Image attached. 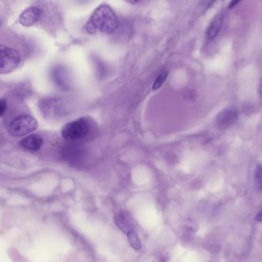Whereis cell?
Instances as JSON below:
<instances>
[{
  "instance_id": "obj_5",
  "label": "cell",
  "mask_w": 262,
  "mask_h": 262,
  "mask_svg": "<svg viewBox=\"0 0 262 262\" xmlns=\"http://www.w3.org/2000/svg\"><path fill=\"white\" fill-rule=\"evenodd\" d=\"M238 118V112L235 109H228L220 112L216 116L215 123L220 129H226L235 123Z\"/></svg>"
},
{
  "instance_id": "obj_11",
  "label": "cell",
  "mask_w": 262,
  "mask_h": 262,
  "mask_svg": "<svg viewBox=\"0 0 262 262\" xmlns=\"http://www.w3.org/2000/svg\"><path fill=\"white\" fill-rule=\"evenodd\" d=\"M127 236L129 243H130L133 249H135V250H140L141 249V243H140V238H139L138 235L136 233L135 231L127 234Z\"/></svg>"
},
{
  "instance_id": "obj_4",
  "label": "cell",
  "mask_w": 262,
  "mask_h": 262,
  "mask_svg": "<svg viewBox=\"0 0 262 262\" xmlns=\"http://www.w3.org/2000/svg\"><path fill=\"white\" fill-rule=\"evenodd\" d=\"M20 63L19 53L12 48L0 45V74H8L15 70Z\"/></svg>"
},
{
  "instance_id": "obj_7",
  "label": "cell",
  "mask_w": 262,
  "mask_h": 262,
  "mask_svg": "<svg viewBox=\"0 0 262 262\" xmlns=\"http://www.w3.org/2000/svg\"><path fill=\"white\" fill-rule=\"evenodd\" d=\"M43 144V138L38 135H30L26 137L20 142L21 148L29 151V152H36L41 149Z\"/></svg>"
},
{
  "instance_id": "obj_2",
  "label": "cell",
  "mask_w": 262,
  "mask_h": 262,
  "mask_svg": "<svg viewBox=\"0 0 262 262\" xmlns=\"http://www.w3.org/2000/svg\"><path fill=\"white\" fill-rule=\"evenodd\" d=\"M95 130V122L89 117H83L66 124L61 130V135L66 141L78 144L89 140Z\"/></svg>"
},
{
  "instance_id": "obj_12",
  "label": "cell",
  "mask_w": 262,
  "mask_h": 262,
  "mask_svg": "<svg viewBox=\"0 0 262 262\" xmlns=\"http://www.w3.org/2000/svg\"><path fill=\"white\" fill-rule=\"evenodd\" d=\"M168 77L167 71H163V72H160L158 76L156 78L155 81H154V84H152V90L156 91L158 90L166 82V78Z\"/></svg>"
},
{
  "instance_id": "obj_13",
  "label": "cell",
  "mask_w": 262,
  "mask_h": 262,
  "mask_svg": "<svg viewBox=\"0 0 262 262\" xmlns=\"http://www.w3.org/2000/svg\"><path fill=\"white\" fill-rule=\"evenodd\" d=\"M7 109V103L4 98H0V116H3L6 113Z\"/></svg>"
},
{
  "instance_id": "obj_1",
  "label": "cell",
  "mask_w": 262,
  "mask_h": 262,
  "mask_svg": "<svg viewBox=\"0 0 262 262\" xmlns=\"http://www.w3.org/2000/svg\"><path fill=\"white\" fill-rule=\"evenodd\" d=\"M119 26V20L113 9L103 4L98 6L88 22L87 30L92 33L99 32L110 34L115 32Z\"/></svg>"
},
{
  "instance_id": "obj_16",
  "label": "cell",
  "mask_w": 262,
  "mask_h": 262,
  "mask_svg": "<svg viewBox=\"0 0 262 262\" xmlns=\"http://www.w3.org/2000/svg\"><path fill=\"white\" fill-rule=\"evenodd\" d=\"M239 3L238 1H235V2H232V3H230V5H229V9H231V8L234 7V6H235V5L238 4V3Z\"/></svg>"
},
{
  "instance_id": "obj_8",
  "label": "cell",
  "mask_w": 262,
  "mask_h": 262,
  "mask_svg": "<svg viewBox=\"0 0 262 262\" xmlns=\"http://www.w3.org/2000/svg\"><path fill=\"white\" fill-rule=\"evenodd\" d=\"M223 19H224V16L223 12L217 14L215 18L212 19V23H210L207 29V38L209 40L214 39L217 36L223 25Z\"/></svg>"
},
{
  "instance_id": "obj_17",
  "label": "cell",
  "mask_w": 262,
  "mask_h": 262,
  "mask_svg": "<svg viewBox=\"0 0 262 262\" xmlns=\"http://www.w3.org/2000/svg\"><path fill=\"white\" fill-rule=\"evenodd\" d=\"M259 94L261 95V99H262V78L261 79V81H260V84H259Z\"/></svg>"
},
{
  "instance_id": "obj_15",
  "label": "cell",
  "mask_w": 262,
  "mask_h": 262,
  "mask_svg": "<svg viewBox=\"0 0 262 262\" xmlns=\"http://www.w3.org/2000/svg\"><path fill=\"white\" fill-rule=\"evenodd\" d=\"M255 219H256V221H258V223H261V221H262V210L260 211L259 213H258V215H256V217H255Z\"/></svg>"
},
{
  "instance_id": "obj_14",
  "label": "cell",
  "mask_w": 262,
  "mask_h": 262,
  "mask_svg": "<svg viewBox=\"0 0 262 262\" xmlns=\"http://www.w3.org/2000/svg\"><path fill=\"white\" fill-rule=\"evenodd\" d=\"M256 179L258 186L262 189V169H259L257 171Z\"/></svg>"
},
{
  "instance_id": "obj_10",
  "label": "cell",
  "mask_w": 262,
  "mask_h": 262,
  "mask_svg": "<svg viewBox=\"0 0 262 262\" xmlns=\"http://www.w3.org/2000/svg\"><path fill=\"white\" fill-rule=\"evenodd\" d=\"M64 69L62 68L58 67L57 69H54L53 77L55 79V83L58 85L59 87L66 88L68 87L67 80H66V77H64Z\"/></svg>"
},
{
  "instance_id": "obj_3",
  "label": "cell",
  "mask_w": 262,
  "mask_h": 262,
  "mask_svg": "<svg viewBox=\"0 0 262 262\" xmlns=\"http://www.w3.org/2000/svg\"><path fill=\"white\" fill-rule=\"evenodd\" d=\"M38 128V123L30 115H21L11 122L9 132L14 137H21L34 132Z\"/></svg>"
},
{
  "instance_id": "obj_9",
  "label": "cell",
  "mask_w": 262,
  "mask_h": 262,
  "mask_svg": "<svg viewBox=\"0 0 262 262\" xmlns=\"http://www.w3.org/2000/svg\"><path fill=\"white\" fill-rule=\"evenodd\" d=\"M115 223L118 227L126 235L130 232H134V226L130 220L127 218V215L124 213H118L115 217Z\"/></svg>"
},
{
  "instance_id": "obj_6",
  "label": "cell",
  "mask_w": 262,
  "mask_h": 262,
  "mask_svg": "<svg viewBox=\"0 0 262 262\" xmlns=\"http://www.w3.org/2000/svg\"><path fill=\"white\" fill-rule=\"evenodd\" d=\"M41 15V10L37 7H30L21 12L19 16L20 24L23 26H31L38 22Z\"/></svg>"
}]
</instances>
